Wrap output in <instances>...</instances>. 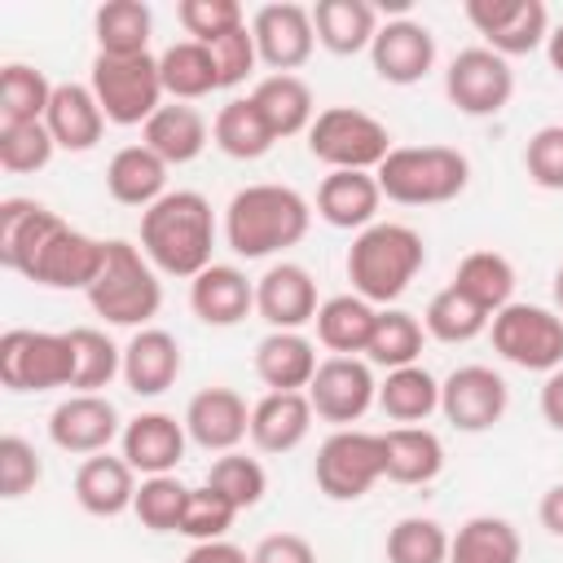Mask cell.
<instances>
[{
	"instance_id": "1",
	"label": "cell",
	"mask_w": 563,
	"mask_h": 563,
	"mask_svg": "<svg viewBox=\"0 0 563 563\" xmlns=\"http://www.w3.org/2000/svg\"><path fill=\"white\" fill-rule=\"evenodd\" d=\"M0 264L48 290H88L101 277L106 242L70 229L35 198L0 202Z\"/></svg>"
},
{
	"instance_id": "2",
	"label": "cell",
	"mask_w": 563,
	"mask_h": 563,
	"mask_svg": "<svg viewBox=\"0 0 563 563\" xmlns=\"http://www.w3.org/2000/svg\"><path fill=\"white\" fill-rule=\"evenodd\" d=\"M216 216L198 189H167L150 211H141V251L167 277H198L211 268Z\"/></svg>"
},
{
	"instance_id": "3",
	"label": "cell",
	"mask_w": 563,
	"mask_h": 563,
	"mask_svg": "<svg viewBox=\"0 0 563 563\" xmlns=\"http://www.w3.org/2000/svg\"><path fill=\"white\" fill-rule=\"evenodd\" d=\"M308 224L312 207L290 185H246L224 207V242L242 260H264L303 242Z\"/></svg>"
},
{
	"instance_id": "4",
	"label": "cell",
	"mask_w": 563,
	"mask_h": 563,
	"mask_svg": "<svg viewBox=\"0 0 563 563\" xmlns=\"http://www.w3.org/2000/svg\"><path fill=\"white\" fill-rule=\"evenodd\" d=\"M422 264H427L422 233L396 220H374L347 246V282H352V295H361L365 303L400 299Z\"/></svg>"
},
{
	"instance_id": "5",
	"label": "cell",
	"mask_w": 563,
	"mask_h": 563,
	"mask_svg": "<svg viewBox=\"0 0 563 563\" xmlns=\"http://www.w3.org/2000/svg\"><path fill=\"white\" fill-rule=\"evenodd\" d=\"M374 176L383 198L400 207H440L466 189L471 163L453 145H396Z\"/></svg>"
},
{
	"instance_id": "6",
	"label": "cell",
	"mask_w": 563,
	"mask_h": 563,
	"mask_svg": "<svg viewBox=\"0 0 563 563\" xmlns=\"http://www.w3.org/2000/svg\"><path fill=\"white\" fill-rule=\"evenodd\" d=\"M88 303L110 325H136V330H145V321L158 317V308H163L158 268L145 260L141 246H132L123 238H110L106 242L101 277L88 286Z\"/></svg>"
},
{
	"instance_id": "7",
	"label": "cell",
	"mask_w": 563,
	"mask_h": 563,
	"mask_svg": "<svg viewBox=\"0 0 563 563\" xmlns=\"http://www.w3.org/2000/svg\"><path fill=\"white\" fill-rule=\"evenodd\" d=\"M391 150L387 123L356 106H330L308 128V154L330 172H378Z\"/></svg>"
},
{
	"instance_id": "8",
	"label": "cell",
	"mask_w": 563,
	"mask_h": 563,
	"mask_svg": "<svg viewBox=\"0 0 563 563\" xmlns=\"http://www.w3.org/2000/svg\"><path fill=\"white\" fill-rule=\"evenodd\" d=\"M88 88L106 114V123L132 128V123H150L154 110L163 106V75H158V57L141 53V57H92V75Z\"/></svg>"
},
{
	"instance_id": "9",
	"label": "cell",
	"mask_w": 563,
	"mask_h": 563,
	"mask_svg": "<svg viewBox=\"0 0 563 563\" xmlns=\"http://www.w3.org/2000/svg\"><path fill=\"white\" fill-rule=\"evenodd\" d=\"M493 352L519 369L554 374L563 365V312L541 303H506L493 321Z\"/></svg>"
},
{
	"instance_id": "10",
	"label": "cell",
	"mask_w": 563,
	"mask_h": 563,
	"mask_svg": "<svg viewBox=\"0 0 563 563\" xmlns=\"http://www.w3.org/2000/svg\"><path fill=\"white\" fill-rule=\"evenodd\" d=\"M70 378H75L70 334H53V330L0 334V383L9 391H53V387H70Z\"/></svg>"
},
{
	"instance_id": "11",
	"label": "cell",
	"mask_w": 563,
	"mask_h": 563,
	"mask_svg": "<svg viewBox=\"0 0 563 563\" xmlns=\"http://www.w3.org/2000/svg\"><path fill=\"white\" fill-rule=\"evenodd\" d=\"M312 479L330 501H356L383 479V435L339 427L334 435L321 440Z\"/></svg>"
},
{
	"instance_id": "12",
	"label": "cell",
	"mask_w": 563,
	"mask_h": 563,
	"mask_svg": "<svg viewBox=\"0 0 563 563\" xmlns=\"http://www.w3.org/2000/svg\"><path fill=\"white\" fill-rule=\"evenodd\" d=\"M444 92H449V101L462 114L488 119V114H501L510 106V97H515V70L488 44L484 48H462L449 62V70H444Z\"/></svg>"
},
{
	"instance_id": "13",
	"label": "cell",
	"mask_w": 563,
	"mask_h": 563,
	"mask_svg": "<svg viewBox=\"0 0 563 563\" xmlns=\"http://www.w3.org/2000/svg\"><path fill=\"white\" fill-rule=\"evenodd\" d=\"M312 413L334 427H352L378 405V383L369 374V361L361 356H330L317 365V378L308 383Z\"/></svg>"
},
{
	"instance_id": "14",
	"label": "cell",
	"mask_w": 563,
	"mask_h": 563,
	"mask_svg": "<svg viewBox=\"0 0 563 563\" xmlns=\"http://www.w3.org/2000/svg\"><path fill=\"white\" fill-rule=\"evenodd\" d=\"M510 405V387L497 369L488 365H457L444 383H440V413L457 427V431H488L506 418Z\"/></svg>"
},
{
	"instance_id": "15",
	"label": "cell",
	"mask_w": 563,
	"mask_h": 563,
	"mask_svg": "<svg viewBox=\"0 0 563 563\" xmlns=\"http://www.w3.org/2000/svg\"><path fill=\"white\" fill-rule=\"evenodd\" d=\"M466 22L501 57L532 53L550 40V13L541 0H466Z\"/></svg>"
},
{
	"instance_id": "16",
	"label": "cell",
	"mask_w": 563,
	"mask_h": 563,
	"mask_svg": "<svg viewBox=\"0 0 563 563\" xmlns=\"http://www.w3.org/2000/svg\"><path fill=\"white\" fill-rule=\"evenodd\" d=\"M251 35H255V53L273 75H295L312 48H317V26H312V9L303 4H264L251 18Z\"/></svg>"
},
{
	"instance_id": "17",
	"label": "cell",
	"mask_w": 563,
	"mask_h": 563,
	"mask_svg": "<svg viewBox=\"0 0 563 563\" xmlns=\"http://www.w3.org/2000/svg\"><path fill=\"white\" fill-rule=\"evenodd\" d=\"M114 435H123L119 409H114L101 391H75V396H66V400L48 413V440H53L62 453L92 457V453H106Z\"/></svg>"
},
{
	"instance_id": "18",
	"label": "cell",
	"mask_w": 563,
	"mask_h": 563,
	"mask_svg": "<svg viewBox=\"0 0 563 563\" xmlns=\"http://www.w3.org/2000/svg\"><path fill=\"white\" fill-rule=\"evenodd\" d=\"M185 431L207 453H233L251 435V409L233 387H202L185 405Z\"/></svg>"
},
{
	"instance_id": "19",
	"label": "cell",
	"mask_w": 563,
	"mask_h": 563,
	"mask_svg": "<svg viewBox=\"0 0 563 563\" xmlns=\"http://www.w3.org/2000/svg\"><path fill=\"white\" fill-rule=\"evenodd\" d=\"M369 62L383 84L409 88L435 66V35L413 18H396V22L378 26V35L369 44Z\"/></svg>"
},
{
	"instance_id": "20",
	"label": "cell",
	"mask_w": 563,
	"mask_h": 563,
	"mask_svg": "<svg viewBox=\"0 0 563 563\" xmlns=\"http://www.w3.org/2000/svg\"><path fill=\"white\" fill-rule=\"evenodd\" d=\"M317 282L303 264H273L264 268V277L255 282V312L273 325V330H299L308 321H317Z\"/></svg>"
},
{
	"instance_id": "21",
	"label": "cell",
	"mask_w": 563,
	"mask_h": 563,
	"mask_svg": "<svg viewBox=\"0 0 563 563\" xmlns=\"http://www.w3.org/2000/svg\"><path fill=\"white\" fill-rule=\"evenodd\" d=\"M185 440H189L185 422H176L172 413H158V409L136 413L119 435L128 466L141 475H172V466L185 457Z\"/></svg>"
},
{
	"instance_id": "22",
	"label": "cell",
	"mask_w": 563,
	"mask_h": 563,
	"mask_svg": "<svg viewBox=\"0 0 563 563\" xmlns=\"http://www.w3.org/2000/svg\"><path fill=\"white\" fill-rule=\"evenodd\" d=\"M180 343L176 334L158 330V325H145L128 339L123 347V383L132 396H163L176 378H180Z\"/></svg>"
},
{
	"instance_id": "23",
	"label": "cell",
	"mask_w": 563,
	"mask_h": 563,
	"mask_svg": "<svg viewBox=\"0 0 563 563\" xmlns=\"http://www.w3.org/2000/svg\"><path fill=\"white\" fill-rule=\"evenodd\" d=\"M312 418L308 391H268L251 405V444L260 453H290L308 440Z\"/></svg>"
},
{
	"instance_id": "24",
	"label": "cell",
	"mask_w": 563,
	"mask_h": 563,
	"mask_svg": "<svg viewBox=\"0 0 563 563\" xmlns=\"http://www.w3.org/2000/svg\"><path fill=\"white\" fill-rule=\"evenodd\" d=\"M189 308L207 325H238L255 308V282L233 264H211L189 282Z\"/></svg>"
},
{
	"instance_id": "25",
	"label": "cell",
	"mask_w": 563,
	"mask_h": 563,
	"mask_svg": "<svg viewBox=\"0 0 563 563\" xmlns=\"http://www.w3.org/2000/svg\"><path fill=\"white\" fill-rule=\"evenodd\" d=\"M136 471L128 466V457H110V453H92L79 462L75 471V501L97 515V519H114L123 510H132L136 501Z\"/></svg>"
},
{
	"instance_id": "26",
	"label": "cell",
	"mask_w": 563,
	"mask_h": 563,
	"mask_svg": "<svg viewBox=\"0 0 563 563\" xmlns=\"http://www.w3.org/2000/svg\"><path fill=\"white\" fill-rule=\"evenodd\" d=\"M317 365V347L299 330H268L255 343V374L268 391H308Z\"/></svg>"
},
{
	"instance_id": "27",
	"label": "cell",
	"mask_w": 563,
	"mask_h": 563,
	"mask_svg": "<svg viewBox=\"0 0 563 563\" xmlns=\"http://www.w3.org/2000/svg\"><path fill=\"white\" fill-rule=\"evenodd\" d=\"M378 202H383V189L374 172H330L317 185V216L330 229H356V233L369 229L378 216Z\"/></svg>"
},
{
	"instance_id": "28",
	"label": "cell",
	"mask_w": 563,
	"mask_h": 563,
	"mask_svg": "<svg viewBox=\"0 0 563 563\" xmlns=\"http://www.w3.org/2000/svg\"><path fill=\"white\" fill-rule=\"evenodd\" d=\"M44 123H48L57 150H66V154L92 150L101 141V132H106V114H101V106H97L88 84H57Z\"/></svg>"
},
{
	"instance_id": "29",
	"label": "cell",
	"mask_w": 563,
	"mask_h": 563,
	"mask_svg": "<svg viewBox=\"0 0 563 563\" xmlns=\"http://www.w3.org/2000/svg\"><path fill=\"white\" fill-rule=\"evenodd\" d=\"M106 189H110L114 202L150 211V207L167 194V163H163L145 141H141V145H123V150H114V158L106 163Z\"/></svg>"
},
{
	"instance_id": "30",
	"label": "cell",
	"mask_w": 563,
	"mask_h": 563,
	"mask_svg": "<svg viewBox=\"0 0 563 563\" xmlns=\"http://www.w3.org/2000/svg\"><path fill=\"white\" fill-rule=\"evenodd\" d=\"M145 145L167 163V167H180V163H194L207 141H211V128L207 119L189 106V101H172V106H158L154 119L141 128Z\"/></svg>"
},
{
	"instance_id": "31",
	"label": "cell",
	"mask_w": 563,
	"mask_h": 563,
	"mask_svg": "<svg viewBox=\"0 0 563 563\" xmlns=\"http://www.w3.org/2000/svg\"><path fill=\"white\" fill-rule=\"evenodd\" d=\"M444 471V444L427 427L383 431V475L396 484H431Z\"/></svg>"
},
{
	"instance_id": "32",
	"label": "cell",
	"mask_w": 563,
	"mask_h": 563,
	"mask_svg": "<svg viewBox=\"0 0 563 563\" xmlns=\"http://www.w3.org/2000/svg\"><path fill=\"white\" fill-rule=\"evenodd\" d=\"M312 26H317V44L334 57H352L365 53L378 35V13L365 0H317L312 9Z\"/></svg>"
},
{
	"instance_id": "33",
	"label": "cell",
	"mask_w": 563,
	"mask_h": 563,
	"mask_svg": "<svg viewBox=\"0 0 563 563\" xmlns=\"http://www.w3.org/2000/svg\"><path fill=\"white\" fill-rule=\"evenodd\" d=\"M251 101L260 106L264 123L273 128V136H299L312 128L317 119V101H312V88L299 79V75H268L255 84Z\"/></svg>"
},
{
	"instance_id": "34",
	"label": "cell",
	"mask_w": 563,
	"mask_h": 563,
	"mask_svg": "<svg viewBox=\"0 0 563 563\" xmlns=\"http://www.w3.org/2000/svg\"><path fill=\"white\" fill-rule=\"evenodd\" d=\"M150 31H154V13L141 0H106L92 13L97 53H106V57H141V53H150Z\"/></svg>"
},
{
	"instance_id": "35",
	"label": "cell",
	"mask_w": 563,
	"mask_h": 563,
	"mask_svg": "<svg viewBox=\"0 0 563 563\" xmlns=\"http://www.w3.org/2000/svg\"><path fill=\"white\" fill-rule=\"evenodd\" d=\"M449 286L462 290L488 317H497L506 303H515V264L497 251H471V255H462Z\"/></svg>"
},
{
	"instance_id": "36",
	"label": "cell",
	"mask_w": 563,
	"mask_h": 563,
	"mask_svg": "<svg viewBox=\"0 0 563 563\" xmlns=\"http://www.w3.org/2000/svg\"><path fill=\"white\" fill-rule=\"evenodd\" d=\"M378 409L400 422V427H418L440 409V383L431 369L422 365H405V369H387V378L378 383Z\"/></svg>"
},
{
	"instance_id": "37",
	"label": "cell",
	"mask_w": 563,
	"mask_h": 563,
	"mask_svg": "<svg viewBox=\"0 0 563 563\" xmlns=\"http://www.w3.org/2000/svg\"><path fill=\"white\" fill-rule=\"evenodd\" d=\"M158 75H163V92L172 101H198L207 92L220 88V75H216V62H211V48L198 44V40H176L158 53Z\"/></svg>"
},
{
	"instance_id": "38",
	"label": "cell",
	"mask_w": 563,
	"mask_h": 563,
	"mask_svg": "<svg viewBox=\"0 0 563 563\" xmlns=\"http://www.w3.org/2000/svg\"><path fill=\"white\" fill-rule=\"evenodd\" d=\"M211 141L229 154V158H238V163H255V158H264L268 150H273V128L264 123V114H260V106L251 101V97H233V101H224L220 106V114H216V123H211Z\"/></svg>"
},
{
	"instance_id": "39",
	"label": "cell",
	"mask_w": 563,
	"mask_h": 563,
	"mask_svg": "<svg viewBox=\"0 0 563 563\" xmlns=\"http://www.w3.org/2000/svg\"><path fill=\"white\" fill-rule=\"evenodd\" d=\"M378 308L365 303L361 295H334L317 308V339L334 352V356H356L369 347Z\"/></svg>"
},
{
	"instance_id": "40",
	"label": "cell",
	"mask_w": 563,
	"mask_h": 563,
	"mask_svg": "<svg viewBox=\"0 0 563 563\" xmlns=\"http://www.w3.org/2000/svg\"><path fill=\"white\" fill-rule=\"evenodd\" d=\"M519 532L501 515H475L449 541V563H519Z\"/></svg>"
},
{
	"instance_id": "41",
	"label": "cell",
	"mask_w": 563,
	"mask_h": 563,
	"mask_svg": "<svg viewBox=\"0 0 563 563\" xmlns=\"http://www.w3.org/2000/svg\"><path fill=\"white\" fill-rule=\"evenodd\" d=\"M53 88L48 75L40 66H26V62H9L0 70V128H13V123H44L48 114V101H53Z\"/></svg>"
},
{
	"instance_id": "42",
	"label": "cell",
	"mask_w": 563,
	"mask_h": 563,
	"mask_svg": "<svg viewBox=\"0 0 563 563\" xmlns=\"http://www.w3.org/2000/svg\"><path fill=\"white\" fill-rule=\"evenodd\" d=\"M418 352H422V321L405 308H383L374 321L365 361L383 369H405V365H418Z\"/></svg>"
},
{
	"instance_id": "43",
	"label": "cell",
	"mask_w": 563,
	"mask_h": 563,
	"mask_svg": "<svg viewBox=\"0 0 563 563\" xmlns=\"http://www.w3.org/2000/svg\"><path fill=\"white\" fill-rule=\"evenodd\" d=\"M488 312L484 308H475L462 290H453V286H444V290H435L431 295V303H427V312H422V330L431 334V339H440V343H471V339H479L484 330H488Z\"/></svg>"
},
{
	"instance_id": "44",
	"label": "cell",
	"mask_w": 563,
	"mask_h": 563,
	"mask_svg": "<svg viewBox=\"0 0 563 563\" xmlns=\"http://www.w3.org/2000/svg\"><path fill=\"white\" fill-rule=\"evenodd\" d=\"M66 334H70V352H75V378H70L75 391H101V387H110L114 374H123V347H114L101 330L75 325Z\"/></svg>"
},
{
	"instance_id": "45",
	"label": "cell",
	"mask_w": 563,
	"mask_h": 563,
	"mask_svg": "<svg viewBox=\"0 0 563 563\" xmlns=\"http://www.w3.org/2000/svg\"><path fill=\"white\" fill-rule=\"evenodd\" d=\"M449 532L427 515H405L387 532V563H449Z\"/></svg>"
},
{
	"instance_id": "46",
	"label": "cell",
	"mask_w": 563,
	"mask_h": 563,
	"mask_svg": "<svg viewBox=\"0 0 563 563\" xmlns=\"http://www.w3.org/2000/svg\"><path fill=\"white\" fill-rule=\"evenodd\" d=\"M189 488L176 475H145L132 501V515L150 528V532H180V515H185Z\"/></svg>"
},
{
	"instance_id": "47",
	"label": "cell",
	"mask_w": 563,
	"mask_h": 563,
	"mask_svg": "<svg viewBox=\"0 0 563 563\" xmlns=\"http://www.w3.org/2000/svg\"><path fill=\"white\" fill-rule=\"evenodd\" d=\"M207 484H211L216 493H224L238 510L260 506V501H264V493H268V475H264V466H260L255 457L238 453V449H233V453H220V457L211 462Z\"/></svg>"
},
{
	"instance_id": "48",
	"label": "cell",
	"mask_w": 563,
	"mask_h": 563,
	"mask_svg": "<svg viewBox=\"0 0 563 563\" xmlns=\"http://www.w3.org/2000/svg\"><path fill=\"white\" fill-rule=\"evenodd\" d=\"M57 141L48 132V123H13V128H0V167L4 172H40L48 167Z\"/></svg>"
},
{
	"instance_id": "49",
	"label": "cell",
	"mask_w": 563,
	"mask_h": 563,
	"mask_svg": "<svg viewBox=\"0 0 563 563\" xmlns=\"http://www.w3.org/2000/svg\"><path fill=\"white\" fill-rule=\"evenodd\" d=\"M238 519V506L216 493L211 484H198L189 488V501H185V515H180V537H194V541H220Z\"/></svg>"
},
{
	"instance_id": "50",
	"label": "cell",
	"mask_w": 563,
	"mask_h": 563,
	"mask_svg": "<svg viewBox=\"0 0 563 563\" xmlns=\"http://www.w3.org/2000/svg\"><path fill=\"white\" fill-rule=\"evenodd\" d=\"M523 172L541 189H563V123H545L523 145Z\"/></svg>"
},
{
	"instance_id": "51",
	"label": "cell",
	"mask_w": 563,
	"mask_h": 563,
	"mask_svg": "<svg viewBox=\"0 0 563 563\" xmlns=\"http://www.w3.org/2000/svg\"><path fill=\"white\" fill-rule=\"evenodd\" d=\"M207 48H211V62H216L220 88L242 84V79L255 70V62H260V53H255V35H251V26H246V22H242V26H233V31H224V35H216V40H207Z\"/></svg>"
},
{
	"instance_id": "52",
	"label": "cell",
	"mask_w": 563,
	"mask_h": 563,
	"mask_svg": "<svg viewBox=\"0 0 563 563\" xmlns=\"http://www.w3.org/2000/svg\"><path fill=\"white\" fill-rule=\"evenodd\" d=\"M176 18H180V26L198 44H207V40H216V35H224V31H233V26L246 22L238 0H180L176 4Z\"/></svg>"
},
{
	"instance_id": "53",
	"label": "cell",
	"mask_w": 563,
	"mask_h": 563,
	"mask_svg": "<svg viewBox=\"0 0 563 563\" xmlns=\"http://www.w3.org/2000/svg\"><path fill=\"white\" fill-rule=\"evenodd\" d=\"M44 466L35 444H26L22 435H0V488L4 497H26L40 484Z\"/></svg>"
},
{
	"instance_id": "54",
	"label": "cell",
	"mask_w": 563,
	"mask_h": 563,
	"mask_svg": "<svg viewBox=\"0 0 563 563\" xmlns=\"http://www.w3.org/2000/svg\"><path fill=\"white\" fill-rule=\"evenodd\" d=\"M251 563H317V550L299 532H268L251 550Z\"/></svg>"
},
{
	"instance_id": "55",
	"label": "cell",
	"mask_w": 563,
	"mask_h": 563,
	"mask_svg": "<svg viewBox=\"0 0 563 563\" xmlns=\"http://www.w3.org/2000/svg\"><path fill=\"white\" fill-rule=\"evenodd\" d=\"M180 563H251V554L220 537V541H194V550Z\"/></svg>"
},
{
	"instance_id": "56",
	"label": "cell",
	"mask_w": 563,
	"mask_h": 563,
	"mask_svg": "<svg viewBox=\"0 0 563 563\" xmlns=\"http://www.w3.org/2000/svg\"><path fill=\"white\" fill-rule=\"evenodd\" d=\"M541 418L554 431H563V365L554 374H545V383H541Z\"/></svg>"
},
{
	"instance_id": "57",
	"label": "cell",
	"mask_w": 563,
	"mask_h": 563,
	"mask_svg": "<svg viewBox=\"0 0 563 563\" xmlns=\"http://www.w3.org/2000/svg\"><path fill=\"white\" fill-rule=\"evenodd\" d=\"M537 515H541V523H545V532H554V537H563V484H554V488H545V497H541V506H537Z\"/></svg>"
},
{
	"instance_id": "58",
	"label": "cell",
	"mask_w": 563,
	"mask_h": 563,
	"mask_svg": "<svg viewBox=\"0 0 563 563\" xmlns=\"http://www.w3.org/2000/svg\"><path fill=\"white\" fill-rule=\"evenodd\" d=\"M545 53H550V66L563 75V22L550 31V40H545Z\"/></svg>"
},
{
	"instance_id": "59",
	"label": "cell",
	"mask_w": 563,
	"mask_h": 563,
	"mask_svg": "<svg viewBox=\"0 0 563 563\" xmlns=\"http://www.w3.org/2000/svg\"><path fill=\"white\" fill-rule=\"evenodd\" d=\"M554 303H559V312H563V264H559V273H554Z\"/></svg>"
}]
</instances>
